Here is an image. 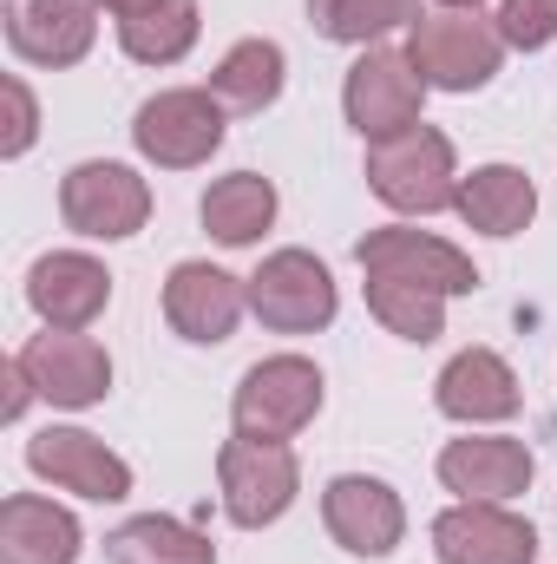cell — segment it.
Masks as SVG:
<instances>
[{
	"instance_id": "obj_1",
	"label": "cell",
	"mask_w": 557,
	"mask_h": 564,
	"mask_svg": "<svg viewBox=\"0 0 557 564\" xmlns=\"http://www.w3.org/2000/svg\"><path fill=\"white\" fill-rule=\"evenodd\" d=\"M499 53H505V40L492 20H479V7L426 13V20H414V40H407L414 73L439 93H479L499 73Z\"/></svg>"
},
{
	"instance_id": "obj_2",
	"label": "cell",
	"mask_w": 557,
	"mask_h": 564,
	"mask_svg": "<svg viewBox=\"0 0 557 564\" xmlns=\"http://www.w3.org/2000/svg\"><path fill=\"white\" fill-rule=\"evenodd\" d=\"M368 184H374V197L381 204H394V210H446L452 197H459V184H452V144L439 139V132H401V139H381L368 151Z\"/></svg>"
},
{
	"instance_id": "obj_3",
	"label": "cell",
	"mask_w": 557,
	"mask_h": 564,
	"mask_svg": "<svg viewBox=\"0 0 557 564\" xmlns=\"http://www.w3.org/2000/svg\"><path fill=\"white\" fill-rule=\"evenodd\" d=\"M315 414H321V375L302 355L256 361L237 388V433H250V440H288Z\"/></svg>"
},
{
	"instance_id": "obj_4",
	"label": "cell",
	"mask_w": 557,
	"mask_h": 564,
	"mask_svg": "<svg viewBox=\"0 0 557 564\" xmlns=\"http://www.w3.org/2000/svg\"><path fill=\"white\" fill-rule=\"evenodd\" d=\"M59 217L79 230V237H132L151 217V191H144L139 171L125 164H73L66 184H59Z\"/></svg>"
},
{
	"instance_id": "obj_5",
	"label": "cell",
	"mask_w": 557,
	"mask_h": 564,
	"mask_svg": "<svg viewBox=\"0 0 557 564\" xmlns=\"http://www.w3.org/2000/svg\"><path fill=\"white\" fill-rule=\"evenodd\" d=\"M217 473H223V506L237 525H270L295 499V453L282 440H250V433L223 440Z\"/></svg>"
},
{
	"instance_id": "obj_6",
	"label": "cell",
	"mask_w": 557,
	"mask_h": 564,
	"mask_svg": "<svg viewBox=\"0 0 557 564\" xmlns=\"http://www.w3.org/2000/svg\"><path fill=\"white\" fill-rule=\"evenodd\" d=\"M132 139H139V151L157 158L164 171L204 164V158L223 144V99H210V93H157V99L139 106Z\"/></svg>"
},
{
	"instance_id": "obj_7",
	"label": "cell",
	"mask_w": 557,
	"mask_h": 564,
	"mask_svg": "<svg viewBox=\"0 0 557 564\" xmlns=\"http://www.w3.org/2000/svg\"><path fill=\"white\" fill-rule=\"evenodd\" d=\"M250 308L282 328V335H308L335 322V276L308 257V250H276L256 276H250Z\"/></svg>"
},
{
	"instance_id": "obj_8",
	"label": "cell",
	"mask_w": 557,
	"mask_h": 564,
	"mask_svg": "<svg viewBox=\"0 0 557 564\" xmlns=\"http://www.w3.org/2000/svg\"><path fill=\"white\" fill-rule=\"evenodd\" d=\"M419 99H426V79L414 73V59H401V53H368L348 73V126L374 144L414 132Z\"/></svg>"
},
{
	"instance_id": "obj_9",
	"label": "cell",
	"mask_w": 557,
	"mask_h": 564,
	"mask_svg": "<svg viewBox=\"0 0 557 564\" xmlns=\"http://www.w3.org/2000/svg\"><path fill=\"white\" fill-rule=\"evenodd\" d=\"M26 466H33L40 479H53V486L79 492V499H125V492H132V466H125L106 440H92V433H79V426H46V433H33V440H26Z\"/></svg>"
},
{
	"instance_id": "obj_10",
	"label": "cell",
	"mask_w": 557,
	"mask_h": 564,
	"mask_svg": "<svg viewBox=\"0 0 557 564\" xmlns=\"http://www.w3.org/2000/svg\"><path fill=\"white\" fill-rule=\"evenodd\" d=\"M20 361H26L33 388H40L53 408H92V401L112 388V361H106V348H99L92 335H79V328L33 335V341L20 348Z\"/></svg>"
},
{
	"instance_id": "obj_11",
	"label": "cell",
	"mask_w": 557,
	"mask_h": 564,
	"mask_svg": "<svg viewBox=\"0 0 557 564\" xmlns=\"http://www.w3.org/2000/svg\"><path fill=\"white\" fill-rule=\"evenodd\" d=\"M354 257H361L368 276H401L433 289V295H472V282H479V270L452 243H439L426 230H368Z\"/></svg>"
},
{
	"instance_id": "obj_12",
	"label": "cell",
	"mask_w": 557,
	"mask_h": 564,
	"mask_svg": "<svg viewBox=\"0 0 557 564\" xmlns=\"http://www.w3.org/2000/svg\"><path fill=\"white\" fill-rule=\"evenodd\" d=\"M433 545H439V564H532L538 558V532L525 519H512L505 506H485V499H466V506L439 512Z\"/></svg>"
},
{
	"instance_id": "obj_13",
	"label": "cell",
	"mask_w": 557,
	"mask_h": 564,
	"mask_svg": "<svg viewBox=\"0 0 557 564\" xmlns=\"http://www.w3.org/2000/svg\"><path fill=\"white\" fill-rule=\"evenodd\" d=\"M321 519H328L335 545H341V552H354V558H387V552L401 545V532H407V512H401L394 486L361 479V473H348V479H335V486H328Z\"/></svg>"
},
{
	"instance_id": "obj_14",
	"label": "cell",
	"mask_w": 557,
	"mask_h": 564,
	"mask_svg": "<svg viewBox=\"0 0 557 564\" xmlns=\"http://www.w3.org/2000/svg\"><path fill=\"white\" fill-rule=\"evenodd\" d=\"M7 46L33 66H73L92 46V0H7Z\"/></svg>"
},
{
	"instance_id": "obj_15",
	"label": "cell",
	"mask_w": 557,
	"mask_h": 564,
	"mask_svg": "<svg viewBox=\"0 0 557 564\" xmlns=\"http://www.w3.org/2000/svg\"><path fill=\"white\" fill-rule=\"evenodd\" d=\"M243 315V289L237 276L210 270V263H177L164 282V322L184 335V341H230Z\"/></svg>"
},
{
	"instance_id": "obj_16",
	"label": "cell",
	"mask_w": 557,
	"mask_h": 564,
	"mask_svg": "<svg viewBox=\"0 0 557 564\" xmlns=\"http://www.w3.org/2000/svg\"><path fill=\"white\" fill-rule=\"evenodd\" d=\"M26 302L53 322V328H86L106 302H112V276L79 257V250H59V257H40L26 270Z\"/></svg>"
},
{
	"instance_id": "obj_17",
	"label": "cell",
	"mask_w": 557,
	"mask_h": 564,
	"mask_svg": "<svg viewBox=\"0 0 557 564\" xmlns=\"http://www.w3.org/2000/svg\"><path fill=\"white\" fill-rule=\"evenodd\" d=\"M439 479L466 499L505 506L532 486V453H525V440H452L439 453Z\"/></svg>"
},
{
	"instance_id": "obj_18",
	"label": "cell",
	"mask_w": 557,
	"mask_h": 564,
	"mask_svg": "<svg viewBox=\"0 0 557 564\" xmlns=\"http://www.w3.org/2000/svg\"><path fill=\"white\" fill-rule=\"evenodd\" d=\"M0 558L7 564H73L79 558V525L53 499L13 492L0 506Z\"/></svg>"
},
{
	"instance_id": "obj_19",
	"label": "cell",
	"mask_w": 557,
	"mask_h": 564,
	"mask_svg": "<svg viewBox=\"0 0 557 564\" xmlns=\"http://www.w3.org/2000/svg\"><path fill=\"white\" fill-rule=\"evenodd\" d=\"M439 414L452 421H505L518 414V381L492 348H466L439 375Z\"/></svg>"
},
{
	"instance_id": "obj_20",
	"label": "cell",
	"mask_w": 557,
	"mask_h": 564,
	"mask_svg": "<svg viewBox=\"0 0 557 564\" xmlns=\"http://www.w3.org/2000/svg\"><path fill=\"white\" fill-rule=\"evenodd\" d=\"M452 204H459V217H466L472 230H485V237H518V230L532 224V210H538V191H532L525 171L485 164V171H472V177L459 184Z\"/></svg>"
},
{
	"instance_id": "obj_21",
	"label": "cell",
	"mask_w": 557,
	"mask_h": 564,
	"mask_svg": "<svg viewBox=\"0 0 557 564\" xmlns=\"http://www.w3.org/2000/svg\"><path fill=\"white\" fill-rule=\"evenodd\" d=\"M276 217V184L256 177V171H237V177H217L204 191V224L217 243H256Z\"/></svg>"
},
{
	"instance_id": "obj_22",
	"label": "cell",
	"mask_w": 557,
	"mask_h": 564,
	"mask_svg": "<svg viewBox=\"0 0 557 564\" xmlns=\"http://www.w3.org/2000/svg\"><path fill=\"white\" fill-rule=\"evenodd\" d=\"M106 558L112 564H217V552H210L204 532L144 512V519H125V525L106 539Z\"/></svg>"
},
{
	"instance_id": "obj_23",
	"label": "cell",
	"mask_w": 557,
	"mask_h": 564,
	"mask_svg": "<svg viewBox=\"0 0 557 564\" xmlns=\"http://www.w3.org/2000/svg\"><path fill=\"white\" fill-rule=\"evenodd\" d=\"M210 93H217L223 106H237V112H263V106H276L282 46L276 40H243V46H230L223 66L210 73Z\"/></svg>"
},
{
	"instance_id": "obj_24",
	"label": "cell",
	"mask_w": 557,
	"mask_h": 564,
	"mask_svg": "<svg viewBox=\"0 0 557 564\" xmlns=\"http://www.w3.org/2000/svg\"><path fill=\"white\" fill-rule=\"evenodd\" d=\"M368 308L381 315V328H394L401 341H433L446 328V295L419 289L401 276H368Z\"/></svg>"
},
{
	"instance_id": "obj_25",
	"label": "cell",
	"mask_w": 557,
	"mask_h": 564,
	"mask_svg": "<svg viewBox=\"0 0 557 564\" xmlns=\"http://www.w3.org/2000/svg\"><path fill=\"white\" fill-rule=\"evenodd\" d=\"M119 33H125V53H132V59L171 66V59H184L190 40H197V0H164V7H151L139 20H119Z\"/></svg>"
},
{
	"instance_id": "obj_26",
	"label": "cell",
	"mask_w": 557,
	"mask_h": 564,
	"mask_svg": "<svg viewBox=\"0 0 557 564\" xmlns=\"http://www.w3.org/2000/svg\"><path fill=\"white\" fill-rule=\"evenodd\" d=\"M414 7L419 0H308V13L328 40H374L387 26L414 20Z\"/></svg>"
},
{
	"instance_id": "obj_27",
	"label": "cell",
	"mask_w": 557,
	"mask_h": 564,
	"mask_svg": "<svg viewBox=\"0 0 557 564\" xmlns=\"http://www.w3.org/2000/svg\"><path fill=\"white\" fill-rule=\"evenodd\" d=\"M499 40L505 46H551L557 40V0H505L499 7Z\"/></svg>"
},
{
	"instance_id": "obj_28",
	"label": "cell",
	"mask_w": 557,
	"mask_h": 564,
	"mask_svg": "<svg viewBox=\"0 0 557 564\" xmlns=\"http://www.w3.org/2000/svg\"><path fill=\"white\" fill-rule=\"evenodd\" d=\"M0 99H7V139H0V151L20 158V151L33 144V93H26L20 79H0Z\"/></svg>"
},
{
	"instance_id": "obj_29",
	"label": "cell",
	"mask_w": 557,
	"mask_h": 564,
	"mask_svg": "<svg viewBox=\"0 0 557 564\" xmlns=\"http://www.w3.org/2000/svg\"><path fill=\"white\" fill-rule=\"evenodd\" d=\"M33 394H40V388H33V375H26V361L13 355V361H7V408H0V414H7V421H20Z\"/></svg>"
},
{
	"instance_id": "obj_30",
	"label": "cell",
	"mask_w": 557,
	"mask_h": 564,
	"mask_svg": "<svg viewBox=\"0 0 557 564\" xmlns=\"http://www.w3.org/2000/svg\"><path fill=\"white\" fill-rule=\"evenodd\" d=\"M119 20H139V13H151V7H164V0H106Z\"/></svg>"
},
{
	"instance_id": "obj_31",
	"label": "cell",
	"mask_w": 557,
	"mask_h": 564,
	"mask_svg": "<svg viewBox=\"0 0 557 564\" xmlns=\"http://www.w3.org/2000/svg\"><path fill=\"white\" fill-rule=\"evenodd\" d=\"M446 7H479V0H446Z\"/></svg>"
}]
</instances>
